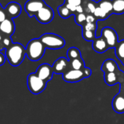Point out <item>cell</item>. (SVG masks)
<instances>
[{
	"mask_svg": "<svg viewBox=\"0 0 124 124\" xmlns=\"http://www.w3.org/2000/svg\"><path fill=\"white\" fill-rule=\"evenodd\" d=\"M101 70L104 72V74H105L109 72H116L119 70V67L115 60L112 58H108L103 62Z\"/></svg>",
	"mask_w": 124,
	"mask_h": 124,
	"instance_id": "obj_15",
	"label": "cell"
},
{
	"mask_svg": "<svg viewBox=\"0 0 124 124\" xmlns=\"http://www.w3.org/2000/svg\"><path fill=\"white\" fill-rule=\"evenodd\" d=\"M1 8H2V5H1V4H0V9Z\"/></svg>",
	"mask_w": 124,
	"mask_h": 124,
	"instance_id": "obj_35",
	"label": "cell"
},
{
	"mask_svg": "<svg viewBox=\"0 0 124 124\" xmlns=\"http://www.w3.org/2000/svg\"><path fill=\"white\" fill-rule=\"evenodd\" d=\"M115 53L116 57L120 61H122V60L124 58V39L118 42L115 47Z\"/></svg>",
	"mask_w": 124,
	"mask_h": 124,
	"instance_id": "obj_23",
	"label": "cell"
},
{
	"mask_svg": "<svg viewBox=\"0 0 124 124\" xmlns=\"http://www.w3.org/2000/svg\"><path fill=\"white\" fill-rule=\"evenodd\" d=\"M112 107L116 113H124V95L123 93L119 92L115 96L112 101Z\"/></svg>",
	"mask_w": 124,
	"mask_h": 124,
	"instance_id": "obj_13",
	"label": "cell"
},
{
	"mask_svg": "<svg viewBox=\"0 0 124 124\" xmlns=\"http://www.w3.org/2000/svg\"><path fill=\"white\" fill-rule=\"evenodd\" d=\"M83 70V72H84V74H85V78H90V77H91L92 72H91V70L90 68L85 67V68L84 70Z\"/></svg>",
	"mask_w": 124,
	"mask_h": 124,
	"instance_id": "obj_32",
	"label": "cell"
},
{
	"mask_svg": "<svg viewBox=\"0 0 124 124\" xmlns=\"http://www.w3.org/2000/svg\"><path fill=\"white\" fill-rule=\"evenodd\" d=\"M62 75H63V79L64 81L71 83H78L85 78L83 70H75L72 69Z\"/></svg>",
	"mask_w": 124,
	"mask_h": 124,
	"instance_id": "obj_10",
	"label": "cell"
},
{
	"mask_svg": "<svg viewBox=\"0 0 124 124\" xmlns=\"http://www.w3.org/2000/svg\"><path fill=\"white\" fill-rule=\"evenodd\" d=\"M97 29V23H86L83 26H82V31H96Z\"/></svg>",
	"mask_w": 124,
	"mask_h": 124,
	"instance_id": "obj_27",
	"label": "cell"
},
{
	"mask_svg": "<svg viewBox=\"0 0 124 124\" xmlns=\"http://www.w3.org/2000/svg\"><path fill=\"white\" fill-rule=\"evenodd\" d=\"M119 71L120 69L116 72H109L105 73L104 75V82L107 85L112 86L117 83H119L120 78H119Z\"/></svg>",
	"mask_w": 124,
	"mask_h": 124,
	"instance_id": "obj_17",
	"label": "cell"
},
{
	"mask_svg": "<svg viewBox=\"0 0 124 124\" xmlns=\"http://www.w3.org/2000/svg\"><path fill=\"white\" fill-rule=\"evenodd\" d=\"M35 18L39 23L42 24L49 23L54 18V11L50 6L46 5L37 13V14L35 16Z\"/></svg>",
	"mask_w": 124,
	"mask_h": 124,
	"instance_id": "obj_7",
	"label": "cell"
},
{
	"mask_svg": "<svg viewBox=\"0 0 124 124\" xmlns=\"http://www.w3.org/2000/svg\"><path fill=\"white\" fill-rule=\"evenodd\" d=\"M15 29L16 26L14 21L11 18H8L5 21L0 23V32H2L6 36L11 37L14 34Z\"/></svg>",
	"mask_w": 124,
	"mask_h": 124,
	"instance_id": "obj_12",
	"label": "cell"
},
{
	"mask_svg": "<svg viewBox=\"0 0 124 124\" xmlns=\"http://www.w3.org/2000/svg\"><path fill=\"white\" fill-rule=\"evenodd\" d=\"M82 7L83 9V13L88 15H93L95 10L97 8V2H96L93 0H84Z\"/></svg>",
	"mask_w": 124,
	"mask_h": 124,
	"instance_id": "obj_16",
	"label": "cell"
},
{
	"mask_svg": "<svg viewBox=\"0 0 124 124\" xmlns=\"http://www.w3.org/2000/svg\"><path fill=\"white\" fill-rule=\"evenodd\" d=\"M7 18H8V16H7L5 9L1 8L0 9V23H2L4 21H5Z\"/></svg>",
	"mask_w": 124,
	"mask_h": 124,
	"instance_id": "obj_29",
	"label": "cell"
},
{
	"mask_svg": "<svg viewBox=\"0 0 124 124\" xmlns=\"http://www.w3.org/2000/svg\"><path fill=\"white\" fill-rule=\"evenodd\" d=\"M86 23H97V20L96 19L93 15H88L86 17Z\"/></svg>",
	"mask_w": 124,
	"mask_h": 124,
	"instance_id": "obj_30",
	"label": "cell"
},
{
	"mask_svg": "<svg viewBox=\"0 0 124 124\" xmlns=\"http://www.w3.org/2000/svg\"><path fill=\"white\" fill-rule=\"evenodd\" d=\"M53 70L54 74L63 75L70 70H71L70 61L64 57H61L58 58L53 64Z\"/></svg>",
	"mask_w": 124,
	"mask_h": 124,
	"instance_id": "obj_8",
	"label": "cell"
},
{
	"mask_svg": "<svg viewBox=\"0 0 124 124\" xmlns=\"http://www.w3.org/2000/svg\"><path fill=\"white\" fill-rule=\"evenodd\" d=\"M27 86L31 93L37 95L44 91L47 83L39 78L36 73H31L27 77Z\"/></svg>",
	"mask_w": 124,
	"mask_h": 124,
	"instance_id": "obj_4",
	"label": "cell"
},
{
	"mask_svg": "<svg viewBox=\"0 0 124 124\" xmlns=\"http://www.w3.org/2000/svg\"><path fill=\"white\" fill-rule=\"evenodd\" d=\"M46 5L44 0H28L25 3L24 9L29 17H33Z\"/></svg>",
	"mask_w": 124,
	"mask_h": 124,
	"instance_id": "obj_6",
	"label": "cell"
},
{
	"mask_svg": "<svg viewBox=\"0 0 124 124\" xmlns=\"http://www.w3.org/2000/svg\"><path fill=\"white\" fill-rule=\"evenodd\" d=\"M84 0H64V4L70 5L74 7L82 5Z\"/></svg>",
	"mask_w": 124,
	"mask_h": 124,
	"instance_id": "obj_28",
	"label": "cell"
},
{
	"mask_svg": "<svg viewBox=\"0 0 124 124\" xmlns=\"http://www.w3.org/2000/svg\"><path fill=\"white\" fill-rule=\"evenodd\" d=\"M70 64L71 69L75 70H83L86 67L85 64V61L82 58L70 61Z\"/></svg>",
	"mask_w": 124,
	"mask_h": 124,
	"instance_id": "obj_19",
	"label": "cell"
},
{
	"mask_svg": "<svg viewBox=\"0 0 124 124\" xmlns=\"http://www.w3.org/2000/svg\"><path fill=\"white\" fill-rule=\"evenodd\" d=\"M57 10H58V13L59 14L60 17L64 19H67V18H70L71 16L74 15L72 13V12L64 4L58 7Z\"/></svg>",
	"mask_w": 124,
	"mask_h": 124,
	"instance_id": "obj_21",
	"label": "cell"
},
{
	"mask_svg": "<svg viewBox=\"0 0 124 124\" xmlns=\"http://www.w3.org/2000/svg\"><path fill=\"white\" fill-rule=\"evenodd\" d=\"M86 17L87 16L84 13H77L75 15V21L78 25L82 27L86 23Z\"/></svg>",
	"mask_w": 124,
	"mask_h": 124,
	"instance_id": "obj_25",
	"label": "cell"
},
{
	"mask_svg": "<svg viewBox=\"0 0 124 124\" xmlns=\"http://www.w3.org/2000/svg\"><path fill=\"white\" fill-rule=\"evenodd\" d=\"M0 50H3L2 48V47H1V45H0Z\"/></svg>",
	"mask_w": 124,
	"mask_h": 124,
	"instance_id": "obj_34",
	"label": "cell"
},
{
	"mask_svg": "<svg viewBox=\"0 0 124 124\" xmlns=\"http://www.w3.org/2000/svg\"><path fill=\"white\" fill-rule=\"evenodd\" d=\"M45 50L46 47L40 41L39 38L32 39L26 45V56L31 61H37L43 57Z\"/></svg>",
	"mask_w": 124,
	"mask_h": 124,
	"instance_id": "obj_2",
	"label": "cell"
},
{
	"mask_svg": "<svg viewBox=\"0 0 124 124\" xmlns=\"http://www.w3.org/2000/svg\"><path fill=\"white\" fill-rule=\"evenodd\" d=\"M6 60H7V58H6L5 54L2 53V52H0V67L5 64Z\"/></svg>",
	"mask_w": 124,
	"mask_h": 124,
	"instance_id": "obj_31",
	"label": "cell"
},
{
	"mask_svg": "<svg viewBox=\"0 0 124 124\" xmlns=\"http://www.w3.org/2000/svg\"><path fill=\"white\" fill-rule=\"evenodd\" d=\"M67 58L69 61L82 58L80 50L78 47H72L69 48L67 52Z\"/></svg>",
	"mask_w": 124,
	"mask_h": 124,
	"instance_id": "obj_22",
	"label": "cell"
},
{
	"mask_svg": "<svg viewBox=\"0 0 124 124\" xmlns=\"http://www.w3.org/2000/svg\"><path fill=\"white\" fill-rule=\"evenodd\" d=\"M113 13L123 14L124 13V0H112Z\"/></svg>",
	"mask_w": 124,
	"mask_h": 124,
	"instance_id": "obj_20",
	"label": "cell"
},
{
	"mask_svg": "<svg viewBox=\"0 0 124 124\" xmlns=\"http://www.w3.org/2000/svg\"><path fill=\"white\" fill-rule=\"evenodd\" d=\"M97 6L104 10L109 16L113 13L112 0H100L97 2Z\"/></svg>",
	"mask_w": 124,
	"mask_h": 124,
	"instance_id": "obj_18",
	"label": "cell"
},
{
	"mask_svg": "<svg viewBox=\"0 0 124 124\" xmlns=\"http://www.w3.org/2000/svg\"><path fill=\"white\" fill-rule=\"evenodd\" d=\"M92 48L98 53H103L109 49V47L104 39L101 36L99 37H96L92 42Z\"/></svg>",
	"mask_w": 124,
	"mask_h": 124,
	"instance_id": "obj_14",
	"label": "cell"
},
{
	"mask_svg": "<svg viewBox=\"0 0 124 124\" xmlns=\"http://www.w3.org/2000/svg\"><path fill=\"white\" fill-rule=\"evenodd\" d=\"M82 37L86 41H91V42H93L96 39V32L95 31H82Z\"/></svg>",
	"mask_w": 124,
	"mask_h": 124,
	"instance_id": "obj_26",
	"label": "cell"
},
{
	"mask_svg": "<svg viewBox=\"0 0 124 124\" xmlns=\"http://www.w3.org/2000/svg\"><path fill=\"white\" fill-rule=\"evenodd\" d=\"M5 54L10 65L13 67H18L26 55V47L21 43H13L6 49Z\"/></svg>",
	"mask_w": 124,
	"mask_h": 124,
	"instance_id": "obj_1",
	"label": "cell"
},
{
	"mask_svg": "<svg viewBox=\"0 0 124 124\" xmlns=\"http://www.w3.org/2000/svg\"><path fill=\"white\" fill-rule=\"evenodd\" d=\"M5 10L8 18L13 19V18L18 17L21 15L22 8L20 4H18V2H12L8 4V5L5 8Z\"/></svg>",
	"mask_w": 124,
	"mask_h": 124,
	"instance_id": "obj_11",
	"label": "cell"
},
{
	"mask_svg": "<svg viewBox=\"0 0 124 124\" xmlns=\"http://www.w3.org/2000/svg\"><path fill=\"white\" fill-rule=\"evenodd\" d=\"M101 36L106 41L109 49L115 48L118 43V35L115 30L111 27L107 26L102 29L101 32Z\"/></svg>",
	"mask_w": 124,
	"mask_h": 124,
	"instance_id": "obj_5",
	"label": "cell"
},
{
	"mask_svg": "<svg viewBox=\"0 0 124 124\" xmlns=\"http://www.w3.org/2000/svg\"><path fill=\"white\" fill-rule=\"evenodd\" d=\"M39 39L45 45L46 49L47 48L51 50L61 49L64 47L66 44V42L63 37L53 33L44 34L39 37Z\"/></svg>",
	"mask_w": 124,
	"mask_h": 124,
	"instance_id": "obj_3",
	"label": "cell"
},
{
	"mask_svg": "<svg viewBox=\"0 0 124 124\" xmlns=\"http://www.w3.org/2000/svg\"><path fill=\"white\" fill-rule=\"evenodd\" d=\"M93 16L94 17L96 18V19L98 21V20H100V21H104V20H106L107 19L109 16L104 11L102 10L100 8H99L97 6L96 9L95 10V12L93 13Z\"/></svg>",
	"mask_w": 124,
	"mask_h": 124,
	"instance_id": "obj_24",
	"label": "cell"
},
{
	"mask_svg": "<svg viewBox=\"0 0 124 124\" xmlns=\"http://www.w3.org/2000/svg\"><path fill=\"white\" fill-rule=\"evenodd\" d=\"M121 62H122V64H123L124 65V58H123V59L122 60V61H121Z\"/></svg>",
	"mask_w": 124,
	"mask_h": 124,
	"instance_id": "obj_33",
	"label": "cell"
},
{
	"mask_svg": "<svg viewBox=\"0 0 124 124\" xmlns=\"http://www.w3.org/2000/svg\"><path fill=\"white\" fill-rule=\"evenodd\" d=\"M35 73L39 78H41L42 80L45 81L46 83L51 80V79L53 78V75L54 74L53 70V67L49 64H46V63L40 64L37 69Z\"/></svg>",
	"mask_w": 124,
	"mask_h": 124,
	"instance_id": "obj_9",
	"label": "cell"
}]
</instances>
